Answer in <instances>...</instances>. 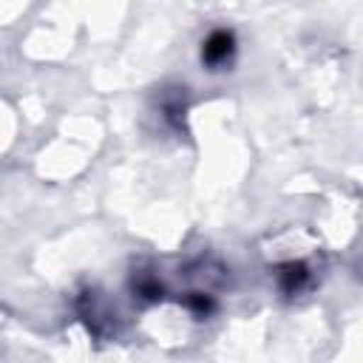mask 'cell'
<instances>
[{
	"instance_id": "obj_1",
	"label": "cell",
	"mask_w": 363,
	"mask_h": 363,
	"mask_svg": "<svg viewBox=\"0 0 363 363\" xmlns=\"http://www.w3.org/2000/svg\"><path fill=\"white\" fill-rule=\"evenodd\" d=\"M233 48H235V40L230 31H213L207 40H204V48H201V60L207 65H224L230 57H233Z\"/></svg>"
},
{
	"instance_id": "obj_2",
	"label": "cell",
	"mask_w": 363,
	"mask_h": 363,
	"mask_svg": "<svg viewBox=\"0 0 363 363\" xmlns=\"http://www.w3.org/2000/svg\"><path fill=\"white\" fill-rule=\"evenodd\" d=\"M301 281H303V267H289V272H286V289H295Z\"/></svg>"
}]
</instances>
